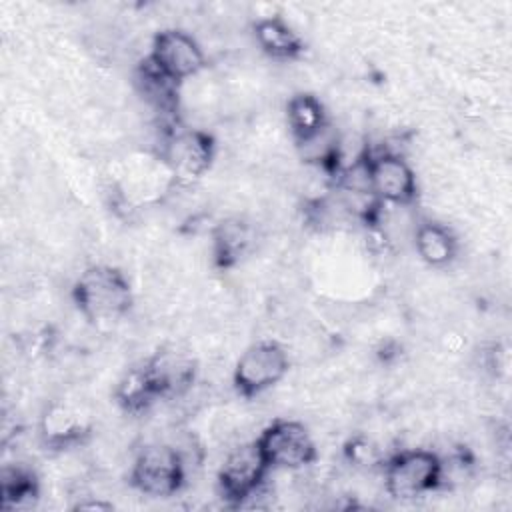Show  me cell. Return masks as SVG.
Returning a JSON list of instances; mask_svg holds the SVG:
<instances>
[{
    "instance_id": "obj_11",
    "label": "cell",
    "mask_w": 512,
    "mask_h": 512,
    "mask_svg": "<svg viewBox=\"0 0 512 512\" xmlns=\"http://www.w3.org/2000/svg\"><path fill=\"white\" fill-rule=\"evenodd\" d=\"M88 430L90 428L80 412L64 402H52L40 420V438L52 450H64L78 444Z\"/></svg>"
},
{
    "instance_id": "obj_9",
    "label": "cell",
    "mask_w": 512,
    "mask_h": 512,
    "mask_svg": "<svg viewBox=\"0 0 512 512\" xmlns=\"http://www.w3.org/2000/svg\"><path fill=\"white\" fill-rule=\"evenodd\" d=\"M370 184L382 204L408 206L416 198V172L400 152H370Z\"/></svg>"
},
{
    "instance_id": "obj_14",
    "label": "cell",
    "mask_w": 512,
    "mask_h": 512,
    "mask_svg": "<svg viewBox=\"0 0 512 512\" xmlns=\"http://www.w3.org/2000/svg\"><path fill=\"white\" fill-rule=\"evenodd\" d=\"M254 38L266 56L280 62L298 58L304 48L300 36L278 16L258 20L254 26Z\"/></svg>"
},
{
    "instance_id": "obj_1",
    "label": "cell",
    "mask_w": 512,
    "mask_h": 512,
    "mask_svg": "<svg viewBox=\"0 0 512 512\" xmlns=\"http://www.w3.org/2000/svg\"><path fill=\"white\" fill-rule=\"evenodd\" d=\"M72 300L80 314L94 324L118 322L134 304L126 276L108 264H94L80 272L72 288Z\"/></svg>"
},
{
    "instance_id": "obj_12",
    "label": "cell",
    "mask_w": 512,
    "mask_h": 512,
    "mask_svg": "<svg viewBox=\"0 0 512 512\" xmlns=\"http://www.w3.org/2000/svg\"><path fill=\"white\" fill-rule=\"evenodd\" d=\"M254 240L252 226L238 218L230 216L220 220L212 230V256L218 266H232L246 256Z\"/></svg>"
},
{
    "instance_id": "obj_16",
    "label": "cell",
    "mask_w": 512,
    "mask_h": 512,
    "mask_svg": "<svg viewBox=\"0 0 512 512\" xmlns=\"http://www.w3.org/2000/svg\"><path fill=\"white\" fill-rule=\"evenodd\" d=\"M2 508H22L26 502L36 500L38 486L32 476L22 466H6L2 470Z\"/></svg>"
},
{
    "instance_id": "obj_3",
    "label": "cell",
    "mask_w": 512,
    "mask_h": 512,
    "mask_svg": "<svg viewBox=\"0 0 512 512\" xmlns=\"http://www.w3.org/2000/svg\"><path fill=\"white\" fill-rule=\"evenodd\" d=\"M440 488V456L432 450L410 448L384 464V490L396 500H412Z\"/></svg>"
},
{
    "instance_id": "obj_5",
    "label": "cell",
    "mask_w": 512,
    "mask_h": 512,
    "mask_svg": "<svg viewBox=\"0 0 512 512\" xmlns=\"http://www.w3.org/2000/svg\"><path fill=\"white\" fill-rule=\"evenodd\" d=\"M144 60L174 84L196 76L206 64L198 40L180 28H164L156 32Z\"/></svg>"
},
{
    "instance_id": "obj_8",
    "label": "cell",
    "mask_w": 512,
    "mask_h": 512,
    "mask_svg": "<svg viewBox=\"0 0 512 512\" xmlns=\"http://www.w3.org/2000/svg\"><path fill=\"white\" fill-rule=\"evenodd\" d=\"M214 152V140L198 128L166 130L160 140V158L182 184L200 178L210 168Z\"/></svg>"
},
{
    "instance_id": "obj_2",
    "label": "cell",
    "mask_w": 512,
    "mask_h": 512,
    "mask_svg": "<svg viewBox=\"0 0 512 512\" xmlns=\"http://www.w3.org/2000/svg\"><path fill=\"white\" fill-rule=\"evenodd\" d=\"M186 482V464L170 442L144 444L130 464V484L142 496L168 498Z\"/></svg>"
},
{
    "instance_id": "obj_13",
    "label": "cell",
    "mask_w": 512,
    "mask_h": 512,
    "mask_svg": "<svg viewBox=\"0 0 512 512\" xmlns=\"http://www.w3.org/2000/svg\"><path fill=\"white\" fill-rule=\"evenodd\" d=\"M414 248L420 260L432 268L448 266L458 254V240L452 230L438 222H422L414 230Z\"/></svg>"
},
{
    "instance_id": "obj_10",
    "label": "cell",
    "mask_w": 512,
    "mask_h": 512,
    "mask_svg": "<svg viewBox=\"0 0 512 512\" xmlns=\"http://www.w3.org/2000/svg\"><path fill=\"white\" fill-rule=\"evenodd\" d=\"M142 366L158 400H174L196 382V360L178 346L160 348Z\"/></svg>"
},
{
    "instance_id": "obj_15",
    "label": "cell",
    "mask_w": 512,
    "mask_h": 512,
    "mask_svg": "<svg viewBox=\"0 0 512 512\" xmlns=\"http://www.w3.org/2000/svg\"><path fill=\"white\" fill-rule=\"evenodd\" d=\"M286 122L294 140H304L328 124L322 102L312 94H294L286 104Z\"/></svg>"
},
{
    "instance_id": "obj_6",
    "label": "cell",
    "mask_w": 512,
    "mask_h": 512,
    "mask_svg": "<svg viewBox=\"0 0 512 512\" xmlns=\"http://www.w3.org/2000/svg\"><path fill=\"white\" fill-rule=\"evenodd\" d=\"M270 468L256 444L238 442L226 450L218 470L220 496L230 506H242L264 482Z\"/></svg>"
},
{
    "instance_id": "obj_7",
    "label": "cell",
    "mask_w": 512,
    "mask_h": 512,
    "mask_svg": "<svg viewBox=\"0 0 512 512\" xmlns=\"http://www.w3.org/2000/svg\"><path fill=\"white\" fill-rule=\"evenodd\" d=\"M290 358L284 346L266 340L248 346L232 370V384L244 398H254L276 386L288 372Z\"/></svg>"
},
{
    "instance_id": "obj_4",
    "label": "cell",
    "mask_w": 512,
    "mask_h": 512,
    "mask_svg": "<svg viewBox=\"0 0 512 512\" xmlns=\"http://www.w3.org/2000/svg\"><path fill=\"white\" fill-rule=\"evenodd\" d=\"M256 444L270 470H304L318 458L316 442L302 422L276 420L262 430Z\"/></svg>"
}]
</instances>
